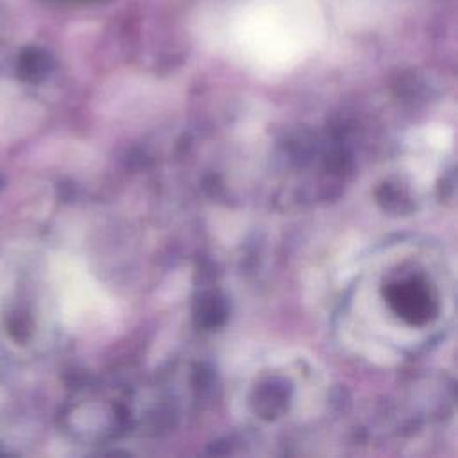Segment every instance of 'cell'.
I'll list each match as a JSON object with an SVG mask.
<instances>
[{
	"mask_svg": "<svg viewBox=\"0 0 458 458\" xmlns=\"http://www.w3.org/2000/svg\"><path fill=\"white\" fill-rule=\"evenodd\" d=\"M313 0H250L236 11L234 30L242 43L267 57H288L317 34Z\"/></svg>",
	"mask_w": 458,
	"mask_h": 458,
	"instance_id": "obj_1",
	"label": "cell"
},
{
	"mask_svg": "<svg viewBox=\"0 0 458 458\" xmlns=\"http://www.w3.org/2000/svg\"><path fill=\"white\" fill-rule=\"evenodd\" d=\"M5 324H7V331H9L13 340L21 344V342H25L30 336L32 326H30V318L25 313H21V311L11 313Z\"/></svg>",
	"mask_w": 458,
	"mask_h": 458,
	"instance_id": "obj_2",
	"label": "cell"
},
{
	"mask_svg": "<svg viewBox=\"0 0 458 458\" xmlns=\"http://www.w3.org/2000/svg\"><path fill=\"white\" fill-rule=\"evenodd\" d=\"M2 186H4V179L0 177V190H2Z\"/></svg>",
	"mask_w": 458,
	"mask_h": 458,
	"instance_id": "obj_3",
	"label": "cell"
}]
</instances>
